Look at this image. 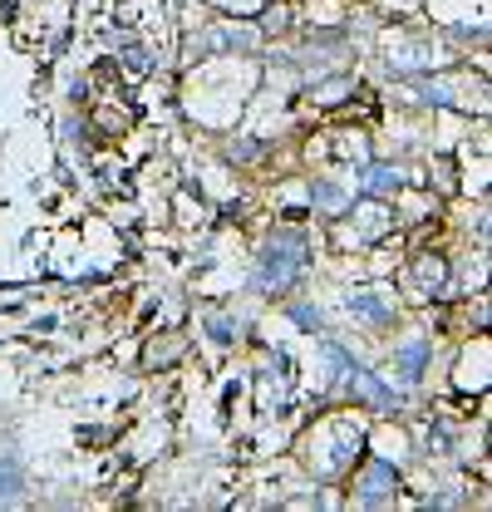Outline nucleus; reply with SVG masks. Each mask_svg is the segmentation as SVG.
<instances>
[{
    "instance_id": "13",
    "label": "nucleus",
    "mask_w": 492,
    "mask_h": 512,
    "mask_svg": "<svg viewBox=\"0 0 492 512\" xmlns=\"http://www.w3.org/2000/svg\"><path fill=\"white\" fill-rule=\"evenodd\" d=\"M232 158H256V143H232Z\"/></svg>"
},
{
    "instance_id": "7",
    "label": "nucleus",
    "mask_w": 492,
    "mask_h": 512,
    "mask_svg": "<svg viewBox=\"0 0 492 512\" xmlns=\"http://www.w3.org/2000/svg\"><path fill=\"white\" fill-rule=\"evenodd\" d=\"M360 183H365L369 192H399L404 173H399V168H389V163H369L365 173H360Z\"/></svg>"
},
{
    "instance_id": "9",
    "label": "nucleus",
    "mask_w": 492,
    "mask_h": 512,
    "mask_svg": "<svg viewBox=\"0 0 492 512\" xmlns=\"http://www.w3.org/2000/svg\"><path fill=\"white\" fill-rule=\"evenodd\" d=\"M310 197H315V207H325V212H340V207H345V192L335 188V183H315Z\"/></svg>"
},
{
    "instance_id": "5",
    "label": "nucleus",
    "mask_w": 492,
    "mask_h": 512,
    "mask_svg": "<svg viewBox=\"0 0 492 512\" xmlns=\"http://www.w3.org/2000/svg\"><path fill=\"white\" fill-rule=\"evenodd\" d=\"M424 360H429V345H424V340L399 345V350H394V370H399V380L414 384V380H419V370H424Z\"/></svg>"
},
{
    "instance_id": "1",
    "label": "nucleus",
    "mask_w": 492,
    "mask_h": 512,
    "mask_svg": "<svg viewBox=\"0 0 492 512\" xmlns=\"http://www.w3.org/2000/svg\"><path fill=\"white\" fill-rule=\"evenodd\" d=\"M306 237H296V232H276L266 247H261V256H256V286L261 291H286L301 271H306Z\"/></svg>"
},
{
    "instance_id": "12",
    "label": "nucleus",
    "mask_w": 492,
    "mask_h": 512,
    "mask_svg": "<svg viewBox=\"0 0 492 512\" xmlns=\"http://www.w3.org/2000/svg\"><path fill=\"white\" fill-rule=\"evenodd\" d=\"M345 94H350V79H335V84H325L315 99H320V104H335V99H345Z\"/></svg>"
},
{
    "instance_id": "6",
    "label": "nucleus",
    "mask_w": 492,
    "mask_h": 512,
    "mask_svg": "<svg viewBox=\"0 0 492 512\" xmlns=\"http://www.w3.org/2000/svg\"><path fill=\"white\" fill-rule=\"evenodd\" d=\"M20 488H25V468H20L15 448L0 444V498H20Z\"/></svg>"
},
{
    "instance_id": "8",
    "label": "nucleus",
    "mask_w": 492,
    "mask_h": 512,
    "mask_svg": "<svg viewBox=\"0 0 492 512\" xmlns=\"http://www.w3.org/2000/svg\"><path fill=\"white\" fill-rule=\"evenodd\" d=\"M350 370H355V365H350ZM350 389H355L360 399H369L374 409H389V404H394V394H389V389H379V384L369 380V370H355V375H350Z\"/></svg>"
},
{
    "instance_id": "10",
    "label": "nucleus",
    "mask_w": 492,
    "mask_h": 512,
    "mask_svg": "<svg viewBox=\"0 0 492 512\" xmlns=\"http://www.w3.org/2000/svg\"><path fill=\"white\" fill-rule=\"evenodd\" d=\"M419 281H424V291L443 286V256H419Z\"/></svg>"
},
{
    "instance_id": "3",
    "label": "nucleus",
    "mask_w": 492,
    "mask_h": 512,
    "mask_svg": "<svg viewBox=\"0 0 492 512\" xmlns=\"http://www.w3.org/2000/svg\"><path fill=\"white\" fill-rule=\"evenodd\" d=\"M345 306L365 320V325H384V320L394 316V301H389L384 291H374V286H369V291H350V296H345Z\"/></svg>"
},
{
    "instance_id": "4",
    "label": "nucleus",
    "mask_w": 492,
    "mask_h": 512,
    "mask_svg": "<svg viewBox=\"0 0 492 512\" xmlns=\"http://www.w3.org/2000/svg\"><path fill=\"white\" fill-rule=\"evenodd\" d=\"M394 488H399L394 468H389V463H369V473L360 478V503H384Z\"/></svg>"
},
{
    "instance_id": "2",
    "label": "nucleus",
    "mask_w": 492,
    "mask_h": 512,
    "mask_svg": "<svg viewBox=\"0 0 492 512\" xmlns=\"http://www.w3.org/2000/svg\"><path fill=\"white\" fill-rule=\"evenodd\" d=\"M256 45V30L251 25H217L207 35H192V55H217V50H251Z\"/></svg>"
},
{
    "instance_id": "11",
    "label": "nucleus",
    "mask_w": 492,
    "mask_h": 512,
    "mask_svg": "<svg viewBox=\"0 0 492 512\" xmlns=\"http://www.w3.org/2000/svg\"><path fill=\"white\" fill-rule=\"evenodd\" d=\"M207 330H212V340H217V345H232V340H237V325H232V320H222V316L207 320Z\"/></svg>"
}]
</instances>
